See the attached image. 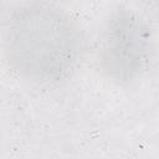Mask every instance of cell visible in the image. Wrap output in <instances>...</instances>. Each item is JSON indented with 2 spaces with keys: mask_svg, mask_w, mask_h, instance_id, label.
I'll list each match as a JSON object with an SVG mask.
<instances>
[{
  "mask_svg": "<svg viewBox=\"0 0 159 159\" xmlns=\"http://www.w3.org/2000/svg\"><path fill=\"white\" fill-rule=\"evenodd\" d=\"M80 41L71 21L56 7L34 1L11 16L5 34L9 63L21 75L52 81L75 66Z\"/></svg>",
  "mask_w": 159,
  "mask_h": 159,
  "instance_id": "obj_1",
  "label": "cell"
},
{
  "mask_svg": "<svg viewBox=\"0 0 159 159\" xmlns=\"http://www.w3.org/2000/svg\"><path fill=\"white\" fill-rule=\"evenodd\" d=\"M150 53L145 24L128 10L117 11L106 30L102 66L114 80L128 81L144 70Z\"/></svg>",
  "mask_w": 159,
  "mask_h": 159,
  "instance_id": "obj_2",
  "label": "cell"
}]
</instances>
